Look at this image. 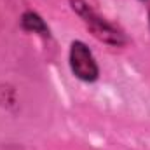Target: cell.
Segmentation results:
<instances>
[{
  "mask_svg": "<svg viewBox=\"0 0 150 150\" xmlns=\"http://www.w3.org/2000/svg\"><path fill=\"white\" fill-rule=\"evenodd\" d=\"M21 26L26 32H33V33L42 35V37H49V28H47L45 21L38 16L37 12H32V11L25 12L21 16Z\"/></svg>",
  "mask_w": 150,
  "mask_h": 150,
  "instance_id": "3",
  "label": "cell"
},
{
  "mask_svg": "<svg viewBox=\"0 0 150 150\" xmlns=\"http://www.w3.org/2000/svg\"><path fill=\"white\" fill-rule=\"evenodd\" d=\"M70 4H72V9L80 16V19L86 23V26L91 30V33L98 40L108 45H115V47H120L127 42L124 33L117 30L113 25H110L107 19H103L100 14H96L86 0H70Z\"/></svg>",
  "mask_w": 150,
  "mask_h": 150,
  "instance_id": "1",
  "label": "cell"
},
{
  "mask_svg": "<svg viewBox=\"0 0 150 150\" xmlns=\"http://www.w3.org/2000/svg\"><path fill=\"white\" fill-rule=\"evenodd\" d=\"M70 67H72V72L75 74V77L84 82H93L100 75L93 52L80 40H75L70 45Z\"/></svg>",
  "mask_w": 150,
  "mask_h": 150,
  "instance_id": "2",
  "label": "cell"
}]
</instances>
